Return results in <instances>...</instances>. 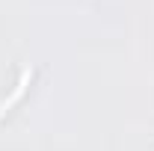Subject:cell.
Masks as SVG:
<instances>
[{"mask_svg": "<svg viewBox=\"0 0 154 151\" xmlns=\"http://www.w3.org/2000/svg\"><path fill=\"white\" fill-rule=\"evenodd\" d=\"M30 77H33V68H24V71H21V80H18V86L12 89V95H9L6 101H0V116H3V113H6V110H9V107H12V104L21 98V95L27 92V86H30Z\"/></svg>", "mask_w": 154, "mask_h": 151, "instance_id": "1", "label": "cell"}]
</instances>
